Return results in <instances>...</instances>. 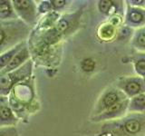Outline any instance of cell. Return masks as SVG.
Instances as JSON below:
<instances>
[{
	"label": "cell",
	"mask_w": 145,
	"mask_h": 136,
	"mask_svg": "<svg viewBox=\"0 0 145 136\" xmlns=\"http://www.w3.org/2000/svg\"><path fill=\"white\" fill-rule=\"evenodd\" d=\"M25 34V26L16 19L0 20V54L15 47Z\"/></svg>",
	"instance_id": "1"
},
{
	"label": "cell",
	"mask_w": 145,
	"mask_h": 136,
	"mask_svg": "<svg viewBox=\"0 0 145 136\" xmlns=\"http://www.w3.org/2000/svg\"><path fill=\"white\" fill-rule=\"evenodd\" d=\"M31 65L26 63L18 69L0 75V96H7L15 84L30 74Z\"/></svg>",
	"instance_id": "2"
},
{
	"label": "cell",
	"mask_w": 145,
	"mask_h": 136,
	"mask_svg": "<svg viewBox=\"0 0 145 136\" xmlns=\"http://www.w3.org/2000/svg\"><path fill=\"white\" fill-rule=\"evenodd\" d=\"M13 7L16 14L20 16L25 21L31 22L34 19V4L32 1L25 0H16L13 1Z\"/></svg>",
	"instance_id": "3"
},
{
	"label": "cell",
	"mask_w": 145,
	"mask_h": 136,
	"mask_svg": "<svg viewBox=\"0 0 145 136\" xmlns=\"http://www.w3.org/2000/svg\"><path fill=\"white\" fill-rule=\"evenodd\" d=\"M28 57H29V53L27 51V48L23 47L19 52H17L15 56H14L10 63H8V65L5 68L3 71L0 72V75L16 70L20 65H22L23 63L27 60Z\"/></svg>",
	"instance_id": "4"
},
{
	"label": "cell",
	"mask_w": 145,
	"mask_h": 136,
	"mask_svg": "<svg viewBox=\"0 0 145 136\" xmlns=\"http://www.w3.org/2000/svg\"><path fill=\"white\" fill-rule=\"evenodd\" d=\"M16 122V117L11 107L7 106L0 111V127L14 126Z\"/></svg>",
	"instance_id": "5"
},
{
	"label": "cell",
	"mask_w": 145,
	"mask_h": 136,
	"mask_svg": "<svg viewBox=\"0 0 145 136\" xmlns=\"http://www.w3.org/2000/svg\"><path fill=\"white\" fill-rule=\"evenodd\" d=\"M16 19V14L10 1H0V20Z\"/></svg>",
	"instance_id": "6"
},
{
	"label": "cell",
	"mask_w": 145,
	"mask_h": 136,
	"mask_svg": "<svg viewBox=\"0 0 145 136\" xmlns=\"http://www.w3.org/2000/svg\"><path fill=\"white\" fill-rule=\"evenodd\" d=\"M22 46H23V43H19L17 45H16L15 47L8 50L6 53L0 54V72L3 71L5 68L8 65V63H10L14 56L23 48Z\"/></svg>",
	"instance_id": "7"
},
{
	"label": "cell",
	"mask_w": 145,
	"mask_h": 136,
	"mask_svg": "<svg viewBox=\"0 0 145 136\" xmlns=\"http://www.w3.org/2000/svg\"><path fill=\"white\" fill-rule=\"evenodd\" d=\"M125 129L129 133H136L140 130V124L138 121L131 120L125 124Z\"/></svg>",
	"instance_id": "8"
},
{
	"label": "cell",
	"mask_w": 145,
	"mask_h": 136,
	"mask_svg": "<svg viewBox=\"0 0 145 136\" xmlns=\"http://www.w3.org/2000/svg\"><path fill=\"white\" fill-rule=\"evenodd\" d=\"M0 136H17V131L15 126L0 127Z\"/></svg>",
	"instance_id": "9"
},
{
	"label": "cell",
	"mask_w": 145,
	"mask_h": 136,
	"mask_svg": "<svg viewBox=\"0 0 145 136\" xmlns=\"http://www.w3.org/2000/svg\"><path fill=\"white\" fill-rule=\"evenodd\" d=\"M118 100L117 94L114 93H109L105 97H104L103 103L105 104V106L107 107H111L113 104L116 103V101Z\"/></svg>",
	"instance_id": "10"
},
{
	"label": "cell",
	"mask_w": 145,
	"mask_h": 136,
	"mask_svg": "<svg viewBox=\"0 0 145 136\" xmlns=\"http://www.w3.org/2000/svg\"><path fill=\"white\" fill-rule=\"evenodd\" d=\"M94 66H95V63L92 60V59L87 58V59H84V62L82 63V68L86 71V72H91L94 69Z\"/></svg>",
	"instance_id": "11"
},
{
	"label": "cell",
	"mask_w": 145,
	"mask_h": 136,
	"mask_svg": "<svg viewBox=\"0 0 145 136\" xmlns=\"http://www.w3.org/2000/svg\"><path fill=\"white\" fill-rule=\"evenodd\" d=\"M126 90L128 91L130 94H136L139 92L140 85L137 83H134V82H133V83H129L126 86Z\"/></svg>",
	"instance_id": "12"
},
{
	"label": "cell",
	"mask_w": 145,
	"mask_h": 136,
	"mask_svg": "<svg viewBox=\"0 0 145 136\" xmlns=\"http://www.w3.org/2000/svg\"><path fill=\"white\" fill-rule=\"evenodd\" d=\"M67 26H68V24H67V22L65 20L60 21L58 23V25L56 26V32L59 34L65 32L66 30V28H67Z\"/></svg>",
	"instance_id": "13"
},
{
	"label": "cell",
	"mask_w": 145,
	"mask_h": 136,
	"mask_svg": "<svg viewBox=\"0 0 145 136\" xmlns=\"http://www.w3.org/2000/svg\"><path fill=\"white\" fill-rule=\"evenodd\" d=\"M111 7H112V2L110 1L104 0V1L100 2V9H101L103 12H108Z\"/></svg>",
	"instance_id": "14"
},
{
	"label": "cell",
	"mask_w": 145,
	"mask_h": 136,
	"mask_svg": "<svg viewBox=\"0 0 145 136\" xmlns=\"http://www.w3.org/2000/svg\"><path fill=\"white\" fill-rule=\"evenodd\" d=\"M131 20L133 21V22H135V23H138L140 21H142V14H140L138 12H133V13H131Z\"/></svg>",
	"instance_id": "15"
},
{
	"label": "cell",
	"mask_w": 145,
	"mask_h": 136,
	"mask_svg": "<svg viewBox=\"0 0 145 136\" xmlns=\"http://www.w3.org/2000/svg\"><path fill=\"white\" fill-rule=\"evenodd\" d=\"M103 37L108 38V37H111L112 35L113 29L111 26H106V27H104V28H103Z\"/></svg>",
	"instance_id": "16"
},
{
	"label": "cell",
	"mask_w": 145,
	"mask_h": 136,
	"mask_svg": "<svg viewBox=\"0 0 145 136\" xmlns=\"http://www.w3.org/2000/svg\"><path fill=\"white\" fill-rule=\"evenodd\" d=\"M8 103H9V99L7 96H0V111L3 108L7 107Z\"/></svg>",
	"instance_id": "17"
},
{
	"label": "cell",
	"mask_w": 145,
	"mask_h": 136,
	"mask_svg": "<svg viewBox=\"0 0 145 136\" xmlns=\"http://www.w3.org/2000/svg\"><path fill=\"white\" fill-rule=\"evenodd\" d=\"M136 68H137V70H138L139 73L144 75L145 74V61L138 62L137 65H136Z\"/></svg>",
	"instance_id": "18"
},
{
	"label": "cell",
	"mask_w": 145,
	"mask_h": 136,
	"mask_svg": "<svg viewBox=\"0 0 145 136\" xmlns=\"http://www.w3.org/2000/svg\"><path fill=\"white\" fill-rule=\"evenodd\" d=\"M135 103H136V105H139V106L145 105V95H140V96L136 98Z\"/></svg>",
	"instance_id": "19"
},
{
	"label": "cell",
	"mask_w": 145,
	"mask_h": 136,
	"mask_svg": "<svg viewBox=\"0 0 145 136\" xmlns=\"http://www.w3.org/2000/svg\"><path fill=\"white\" fill-rule=\"evenodd\" d=\"M120 108H121V104H113L112 106H111L110 108H109L108 112H110V113L117 112Z\"/></svg>",
	"instance_id": "20"
},
{
	"label": "cell",
	"mask_w": 145,
	"mask_h": 136,
	"mask_svg": "<svg viewBox=\"0 0 145 136\" xmlns=\"http://www.w3.org/2000/svg\"><path fill=\"white\" fill-rule=\"evenodd\" d=\"M65 4V1H63V0H57V1H52V5L54 7H61L63 5Z\"/></svg>",
	"instance_id": "21"
},
{
	"label": "cell",
	"mask_w": 145,
	"mask_h": 136,
	"mask_svg": "<svg viewBox=\"0 0 145 136\" xmlns=\"http://www.w3.org/2000/svg\"><path fill=\"white\" fill-rule=\"evenodd\" d=\"M138 43L140 44V45H142V46H145V33L142 34L140 36H139V38H138Z\"/></svg>",
	"instance_id": "22"
}]
</instances>
